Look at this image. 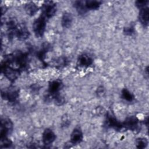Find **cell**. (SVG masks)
<instances>
[{"label":"cell","instance_id":"8fae6325","mask_svg":"<svg viewBox=\"0 0 149 149\" xmlns=\"http://www.w3.org/2000/svg\"><path fill=\"white\" fill-rule=\"evenodd\" d=\"M101 4V2L100 1L95 0H88L85 2L86 8L90 10L97 9Z\"/></svg>","mask_w":149,"mask_h":149},{"label":"cell","instance_id":"e0dca14e","mask_svg":"<svg viewBox=\"0 0 149 149\" xmlns=\"http://www.w3.org/2000/svg\"><path fill=\"white\" fill-rule=\"evenodd\" d=\"M134 32V27L133 26H128L126 28H125L124 29V33L126 34V35H128V36H131L132 35Z\"/></svg>","mask_w":149,"mask_h":149},{"label":"cell","instance_id":"3957f363","mask_svg":"<svg viewBox=\"0 0 149 149\" xmlns=\"http://www.w3.org/2000/svg\"><path fill=\"white\" fill-rule=\"evenodd\" d=\"M55 135L52 130L49 129H45L42 133V141L44 144L49 145L55 140Z\"/></svg>","mask_w":149,"mask_h":149},{"label":"cell","instance_id":"7a4b0ae2","mask_svg":"<svg viewBox=\"0 0 149 149\" xmlns=\"http://www.w3.org/2000/svg\"><path fill=\"white\" fill-rule=\"evenodd\" d=\"M56 12V5L52 1H45L42 6V15L46 18L52 17Z\"/></svg>","mask_w":149,"mask_h":149},{"label":"cell","instance_id":"30bf717a","mask_svg":"<svg viewBox=\"0 0 149 149\" xmlns=\"http://www.w3.org/2000/svg\"><path fill=\"white\" fill-rule=\"evenodd\" d=\"M24 9L26 13L28 15L30 16H33L38 11V8L36 3H34L33 2H30L27 4H26Z\"/></svg>","mask_w":149,"mask_h":149},{"label":"cell","instance_id":"5bb4252c","mask_svg":"<svg viewBox=\"0 0 149 149\" xmlns=\"http://www.w3.org/2000/svg\"><path fill=\"white\" fill-rule=\"evenodd\" d=\"M74 7L80 13H84L86 12V8L85 5L82 1H76L74 3Z\"/></svg>","mask_w":149,"mask_h":149},{"label":"cell","instance_id":"9c48e42d","mask_svg":"<svg viewBox=\"0 0 149 149\" xmlns=\"http://www.w3.org/2000/svg\"><path fill=\"white\" fill-rule=\"evenodd\" d=\"M72 21L73 17L70 13L65 12L63 13L61 19V24L63 27H69L72 23Z\"/></svg>","mask_w":149,"mask_h":149},{"label":"cell","instance_id":"6da1fadb","mask_svg":"<svg viewBox=\"0 0 149 149\" xmlns=\"http://www.w3.org/2000/svg\"><path fill=\"white\" fill-rule=\"evenodd\" d=\"M46 27V17L41 15L33 23V29L34 34L37 37H40L43 36Z\"/></svg>","mask_w":149,"mask_h":149},{"label":"cell","instance_id":"4fadbf2b","mask_svg":"<svg viewBox=\"0 0 149 149\" xmlns=\"http://www.w3.org/2000/svg\"><path fill=\"white\" fill-rule=\"evenodd\" d=\"M148 144V140L144 137H140L136 140V146L139 148H144Z\"/></svg>","mask_w":149,"mask_h":149},{"label":"cell","instance_id":"5b68a950","mask_svg":"<svg viewBox=\"0 0 149 149\" xmlns=\"http://www.w3.org/2000/svg\"><path fill=\"white\" fill-rule=\"evenodd\" d=\"M62 87V83L61 81L56 80L52 81L49 86V93L54 95L58 94L59 91Z\"/></svg>","mask_w":149,"mask_h":149},{"label":"cell","instance_id":"8992f818","mask_svg":"<svg viewBox=\"0 0 149 149\" xmlns=\"http://www.w3.org/2000/svg\"><path fill=\"white\" fill-rule=\"evenodd\" d=\"M139 125V120L137 118L134 116H131L127 118L124 123L123 126L129 129L135 130L137 128Z\"/></svg>","mask_w":149,"mask_h":149},{"label":"cell","instance_id":"52a82bcc","mask_svg":"<svg viewBox=\"0 0 149 149\" xmlns=\"http://www.w3.org/2000/svg\"><path fill=\"white\" fill-rule=\"evenodd\" d=\"M82 139H83V133L81 131L79 128L74 129L71 134V136H70L71 142L74 144H79L81 141Z\"/></svg>","mask_w":149,"mask_h":149},{"label":"cell","instance_id":"d6986e66","mask_svg":"<svg viewBox=\"0 0 149 149\" xmlns=\"http://www.w3.org/2000/svg\"><path fill=\"white\" fill-rule=\"evenodd\" d=\"M104 94V88L102 87H100L97 89V94L99 96H102Z\"/></svg>","mask_w":149,"mask_h":149},{"label":"cell","instance_id":"ac0fdd59","mask_svg":"<svg viewBox=\"0 0 149 149\" xmlns=\"http://www.w3.org/2000/svg\"><path fill=\"white\" fill-rule=\"evenodd\" d=\"M55 102L58 105H62L64 102V99L59 94L55 95Z\"/></svg>","mask_w":149,"mask_h":149},{"label":"cell","instance_id":"7c38bea8","mask_svg":"<svg viewBox=\"0 0 149 149\" xmlns=\"http://www.w3.org/2000/svg\"><path fill=\"white\" fill-rule=\"evenodd\" d=\"M5 74L6 76L10 80H15L17 78L19 72L17 70L13 68H6L5 70Z\"/></svg>","mask_w":149,"mask_h":149},{"label":"cell","instance_id":"9a60e30c","mask_svg":"<svg viewBox=\"0 0 149 149\" xmlns=\"http://www.w3.org/2000/svg\"><path fill=\"white\" fill-rule=\"evenodd\" d=\"M122 96L123 99L127 101H132L133 99V94L127 89H123L122 91Z\"/></svg>","mask_w":149,"mask_h":149},{"label":"cell","instance_id":"277c9868","mask_svg":"<svg viewBox=\"0 0 149 149\" xmlns=\"http://www.w3.org/2000/svg\"><path fill=\"white\" fill-rule=\"evenodd\" d=\"M139 20L141 24L144 26H148L149 21V10L148 7L140 9L139 12Z\"/></svg>","mask_w":149,"mask_h":149},{"label":"cell","instance_id":"ba28073f","mask_svg":"<svg viewBox=\"0 0 149 149\" xmlns=\"http://www.w3.org/2000/svg\"><path fill=\"white\" fill-rule=\"evenodd\" d=\"M77 62L80 66L87 67L92 63L93 59L87 54H82L79 56Z\"/></svg>","mask_w":149,"mask_h":149},{"label":"cell","instance_id":"2e32d148","mask_svg":"<svg viewBox=\"0 0 149 149\" xmlns=\"http://www.w3.org/2000/svg\"><path fill=\"white\" fill-rule=\"evenodd\" d=\"M148 3V1H137L136 2V6L140 9L147 7V4Z\"/></svg>","mask_w":149,"mask_h":149}]
</instances>
